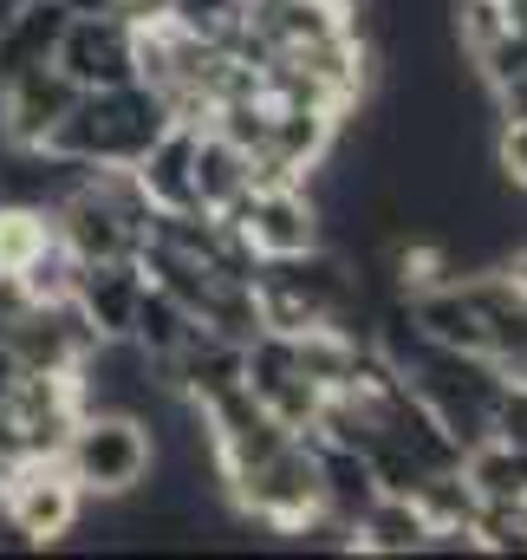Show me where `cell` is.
<instances>
[{
	"label": "cell",
	"mask_w": 527,
	"mask_h": 560,
	"mask_svg": "<svg viewBox=\"0 0 527 560\" xmlns=\"http://www.w3.org/2000/svg\"><path fill=\"white\" fill-rule=\"evenodd\" d=\"M332 7H346V13H359V7H372V0H332Z\"/></svg>",
	"instance_id": "cb8c5ba5"
},
{
	"label": "cell",
	"mask_w": 527,
	"mask_h": 560,
	"mask_svg": "<svg viewBox=\"0 0 527 560\" xmlns=\"http://www.w3.org/2000/svg\"><path fill=\"white\" fill-rule=\"evenodd\" d=\"M176 33H189V39H209V46H229L242 26H248V0H169V13H163Z\"/></svg>",
	"instance_id": "e0dca14e"
},
{
	"label": "cell",
	"mask_w": 527,
	"mask_h": 560,
	"mask_svg": "<svg viewBox=\"0 0 527 560\" xmlns=\"http://www.w3.org/2000/svg\"><path fill=\"white\" fill-rule=\"evenodd\" d=\"M508 20H515V26L527 33V0H508Z\"/></svg>",
	"instance_id": "7402d4cb"
},
{
	"label": "cell",
	"mask_w": 527,
	"mask_h": 560,
	"mask_svg": "<svg viewBox=\"0 0 527 560\" xmlns=\"http://www.w3.org/2000/svg\"><path fill=\"white\" fill-rule=\"evenodd\" d=\"M502 275L515 280V293H522V300H527V248H515V255L502 261Z\"/></svg>",
	"instance_id": "ffe728a7"
},
{
	"label": "cell",
	"mask_w": 527,
	"mask_h": 560,
	"mask_svg": "<svg viewBox=\"0 0 527 560\" xmlns=\"http://www.w3.org/2000/svg\"><path fill=\"white\" fill-rule=\"evenodd\" d=\"M7 13H13V0H0V26H7Z\"/></svg>",
	"instance_id": "d4e9b609"
},
{
	"label": "cell",
	"mask_w": 527,
	"mask_h": 560,
	"mask_svg": "<svg viewBox=\"0 0 527 560\" xmlns=\"http://www.w3.org/2000/svg\"><path fill=\"white\" fill-rule=\"evenodd\" d=\"M462 476L482 502H527V443H508V436H482L462 450Z\"/></svg>",
	"instance_id": "5bb4252c"
},
{
	"label": "cell",
	"mask_w": 527,
	"mask_h": 560,
	"mask_svg": "<svg viewBox=\"0 0 527 560\" xmlns=\"http://www.w3.org/2000/svg\"><path fill=\"white\" fill-rule=\"evenodd\" d=\"M222 222L248 242L255 261H286V255H306L326 242V215H319V196L306 183H261Z\"/></svg>",
	"instance_id": "277c9868"
},
{
	"label": "cell",
	"mask_w": 527,
	"mask_h": 560,
	"mask_svg": "<svg viewBox=\"0 0 527 560\" xmlns=\"http://www.w3.org/2000/svg\"><path fill=\"white\" fill-rule=\"evenodd\" d=\"M46 222H52V242H59L79 268H92V261H131L137 248H143V229L125 222L118 202H105V196L92 189V176L72 183V189L46 209Z\"/></svg>",
	"instance_id": "8992f818"
},
{
	"label": "cell",
	"mask_w": 527,
	"mask_h": 560,
	"mask_svg": "<svg viewBox=\"0 0 527 560\" xmlns=\"http://www.w3.org/2000/svg\"><path fill=\"white\" fill-rule=\"evenodd\" d=\"M0 515L20 528L26 548H59L66 535H79L85 495H79V482L66 476L59 456H20V463H7Z\"/></svg>",
	"instance_id": "3957f363"
},
{
	"label": "cell",
	"mask_w": 527,
	"mask_h": 560,
	"mask_svg": "<svg viewBox=\"0 0 527 560\" xmlns=\"http://www.w3.org/2000/svg\"><path fill=\"white\" fill-rule=\"evenodd\" d=\"M489 163H495V176H502L515 196H527V118H502V125H495Z\"/></svg>",
	"instance_id": "ac0fdd59"
},
{
	"label": "cell",
	"mask_w": 527,
	"mask_h": 560,
	"mask_svg": "<svg viewBox=\"0 0 527 560\" xmlns=\"http://www.w3.org/2000/svg\"><path fill=\"white\" fill-rule=\"evenodd\" d=\"M52 66L79 85V92H105V85H131L137 79V26L118 13H72L59 33Z\"/></svg>",
	"instance_id": "5b68a950"
},
{
	"label": "cell",
	"mask_w": 527,
	"mask_h": 560,
	"mask_svg": "<svg viewBox=\"0 0 527 560\" xmlns=\"http://www.w3.org/2000/svg\"><path fill=\"white\" fill-rule=\"evenodd\" d=\"M430 522L410 495H372L359 515H352V555H372V560H410V555H430Z\"/></svg>",
	"instance_id": "30bf717a"
},
{
	"label": "cell",
	"mask_w": 527,
	"mask_h": 560,
	"mask_svg": "<svg viewBox=\"0 0 527 560\" xmlns=\"http://www.w3.org/2000/svg\"><path fill=\"white\" fill-rule=\"evenodd\" d=\"M72 105H79V85H72L59 66H33V72L7 79V85H0V143L46 150Z\"/></svg>",
	"instance_id": "52a82bcc"
},
{
	"label": "cell",
	"mask_w": 527,
	"mask_h": 560,
	"mask_svg": "<svg viewBox=\"0 0 527 560\" xmlns=\"http://www.w3.org/2000/svg\"><path fill=\"white\" fill-rule=\"evenodd\" d=\"M66 20H72V13H66L59 0H20V7L7 13V26H0V85L20 79V72H33V66H52Z\"/></svg>",
	"instance_id": "8fae6325"
},
{
	"label": "cell",
	"mask_w": 527,
	"mask_h": 560,
	"mask_svg": "<svg viewBox=\"0 0 527 560\" xmlns=\"http://www.w3.org/2000/svg\"><path fill=\"white\" fill-rule=\"evenodd\" d=\"M489 436H508V443H527V385L508 378L489 405Z\"/></svg>",
	"instance_id": "d6986e66"
},
{
	"label": "cell",
	"mask_w": 527,
	"mask_h": 560,
	"mask_svg": "<svg viewBox=\"0 0 527 560\" xmlns=\"http://www.w3.org/2000/svg\"><path fill=\"white\" fill-rule=\"evenodd\" d=\"M196 131H202V125L169 118L163 138L131 163L137 183H143V196H150V209H196Z\"/></svg>",
	"instance_id": "9c48e42d"
},
{
	"label": "cell",
	"mask_w": 527,
	"mask_h": 560,
	"mask_svg": "<svg viewBox=\"0 0 527 560\" xmlns=\"http://www.w3.org/2000/svg\"><path fill=\"white\" fill-rule=\"evenodd\" d=\"M242 196H248V150L202 125L196 131V209L229 215Z\"/></svg>",
	"instance_id": "7c38bea8"
},
{
	"label": "cell",
	"mask_w": 527,
	"mask_h": 560,
	"mask_svg": "<svg viewBox=\"0 0 527 560\" xmlns=\"http://www.w3.org/2000/svg\"><path fill=\"white\" fill-rule=\"evenodd\" d=\"M52 248V222L39 202H7L0 196V275H26Z\"/></svg>",
	"instance_id": "9a60e30c"
},
{
	"label": "cell",
	"mask_w": 527,
	"mask_h": 560,
	"mask_svg": "<svg viewBox=\"0 0 527 560\" xmlns=\"http://www.w3.org/2000/svg\"><path fill=\"white\" fill-rule=\"evenodd\" d=\"M196 332H202V319H196L176 293H163V287L143 280V300H137V319H131V346L137 352L156 365V359H176Z\"/></svg>",
	"instance_id": "4fadbf2b"
},
{
	"label": "cell",
	"mask_w": 527,
	"mask_h": 560,
	"mask_svg": "<svg viewBox=\"0 0 527 560\" xmlns=\"http://www.w3.org/2000/svg\"><path fill=\"white\" fill-rule=\"evenodd\" d=\"M72 300L79 313L92 319L98 339H131L137 300H143V268L131 261H92V268H72Z\"/></svg>",
	"instance_id": "ba28073f"
},
{
	"label": "cell",
	"mask_w": 527,
	"mask_h": 560,
	"mask_svg": "<svg viewBox=\"0 0 527 560\" xmlns=\"http://www.w3.org/2000/svg\"><path fill=\"white\" fill-rule=\"evenodd\" d=\"M502 372H508V378H522V385H527V359H515V365H502Z\"/></svg>",
	"instance_id": "603a6c76"
},
{
	"label": "cell",
	"mask_w": 527,
	"mask_h": 560,
	"mask_svg": "<svg viewBox=\"0 0 527 560\" xmlns=\"http://www.w3.org/2000/svg\"><path fill=\"white\" fill-rule=\"evenodd\" d=\"M66 13H118V0H59Z\"/></svg>",
	"instance_id": "44dd1931"
},
{
	"label": "cell",
	"mask_w": 527,
	"mask_h": 560,
	"mask_svg": "<svg viewBox=\"0 0 527 560\" xmlns=\"http://www.w3.org/2000/svg\"><path fill=\"white\" fill-rule=\"evenodd\" d=\"M169 105L150 85H105V92H79V105L66 112V125L52 131L46 150L72 156V163H137L150 143L163 138Z\"/></svg>",
	"instance_id": "7a4b0ae2"
},
{
	"label": "cell",
	"mask_w": 527,
	"mask_h": 560,
	"mask_svg": "<svg viewBox=\"0 0 527 560\" xmlns=\"http://www.w3.org/2000/svg\"><path fill=\"white\" fill-rule=\"evenodd\" d=\"M150 456H156L150 423L137 411H112V405L79 411L72 430H66V443H59V463L79 482L85 502H131V495H143Z\"/></svg>",
	"instance_id": "6da1fadb"
},
{
	"label": "cell",
	"mask_w": 527,
	"mask_h": 560,
	"mask_svg": "<svg viewBox=\"0 0 527 560\" xmlns=\"http://www.w3.org/2000/svg\"><path fill=\"white\" fill-rule=\"evenodd\" d=\"M508 26H515L508 0H449V46H456V59H482Z\"/></svg>",
	"instance_id": "2e32d148"
}]
</instances>
